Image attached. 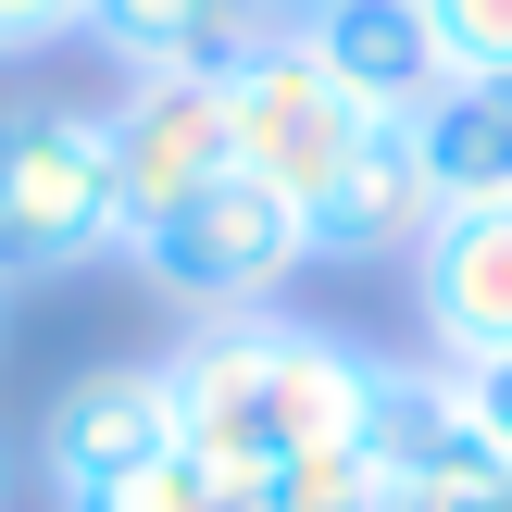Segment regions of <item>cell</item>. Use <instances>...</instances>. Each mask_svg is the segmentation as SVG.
Wrapping results in <instances>:
<instances>
[{"label": "cell", "mask_w": 512, "mask_h": 512, "mask_svg": "<svg viewBox=\"0 0 512 512\" xmlns=\"http://www.w3.org/2000/svg\"><path fill=\"white\" fill-rule=\"evenodd\" d=\"M288 38L313 50L350 88V113H375V125H413L425 100L450 88V50H438V25H425V0H313V13H288Z\"/></svg>", "instance_id": "ba28073f"}, {"label": "cell", "mask_w": 512, "mask_h": 512, "mask_svg": "<svg viewBox=\"0 0 512 512\" xmlns=\"http://www.w3.org/2000/svg\"><path fill=\"white\" fill-rule=\"evenodd\" d=\"M450 75H512V0H425Z\"/></svg>", "instance_id": "9a60e30c"}, {"label": "cell", "mask_w": 512, "mask_h": 512, "mask_svg": "<svg viewBox=\"0 0 512 512\" xmlns=\"http://www.w3.org/2000/svg\"><path fill=\"white\" fill-rule=\"evenodd\" d=\"M0 300H13V288H0Z\"/></svg>", "instance_id": "44dd1931"}, {"label": "cell", "mask_w": 512, "mask_h": 512, "mask_svg": "<svg viewBox=\"0 0 512 512\" xmlns=\"http://www.w3.org/2000/svg\"><path fill=\"white\" fill-rule=\"evenodd\" d=\"M225 500H238V488H213L188 450H150L138 475H113V488H88V500H63V512H225Z\"/></svg>", "instance_id": "5bb4252c"}, {"label": "cell", "mask_w": 512, "mask_h": 512, "mask_svg": "<svg viewBox=\"0 0 512 512\" xmlns=\"http://www.w3.org/2000/svg\"><path fill=\"white\" fill-rule=\"evenodd\" d=\"M288 13H313V0H275V25H288Z\"/></svg>", "instance_id": "ffe728a7"}, {"label": "cell", "mask_w": 512, "mask_h": 512, "mask_svg": "<svg viewBox=\"0 0 512 512\" xmlns=\"http://www.w3.org/2000/svg\"><path fill=\"white\" fill-rule=\"evenodd\" d=\"M375 512H425V500H400V488H388V500H375Z\"/></svg>", "instance_id": "d6986e66"}, {"label": "cell", "mask_w": 512, "mask_h": 512, "mask_svg": "<svg viewBox=\"0 0 512 512\" xmlns=\"http://www.w3.org/2000/svg\"><path fill=\"white\" fill-rule=\"evenodd\" d=\"M125 263L188 325H250V313H288V288L313 275V225H300L263 175H213V188L175 200L163 225H138Z\"/></svg>", "instance_id": "3957f363"}, {"label": "cell", "mask_w": 512, "mask_h": 512, "mask_svg": "<svg viewBox=\"0 0 512 512\" xmlns=\"http://www.w3.org/2000/svg\"><path fill=\"white\" fill-rule=\"evenodd\" d=\"M463 400H475V425H488L500 463H512V363H475V375H463Z\"/></svg>", "instance_id": "e0dca14e"}, {"label": "cell", "mask_w": 512, "mask_h": 512, "mask_svg": "<svg viewBox=\"0 0 512 512\" xmlns=\"http://www.w3.org/2000/svg\"><path fill=\"white\" fill-rule=\"evenodd\" d=\"M413 150H425V175H438V213L512 200V75H450L413 113Z\"/></svg>", "instance_id": "7c38bea8"}, {"label": "cell", "mask_w": 512, "mask_h": 512, "mask_svg": "<svg viewBox=\"0 0 512 512\" xmlns=\"http://www.w3.org/2000/svg\"><path fill=\"white\" fill-rule=\"evenodd\" d=\"M363 450H375V475H388L400 500H425V512H463V500H488L500 475H512L500 438L475 425V400H463V375H450V363H388V375H375Z\"/></svg>", "instance_id": "8992f818"}, {"label": "cell", "mask_w": 512, "mask_h": 512, "mask_svg": "<svg viewBox=\"0 0 512 512\" xmlns=\"http://www.w3.org/2000/svg\"><path fill=\"white\" fill-rule=\"evenodd\" d=\"M100 125H113L125 238L163 225L175 200H200L213 175H238V150H225V75H125V88L100 100Z\"/></svg>", "instance_id": "5b68a950"}, {"label": "cell", "mask_w": 512, "mask_h": 512, "mask_svg": "<svg viewBox=\"0 0 512 512\" xmlns=\"http://www.w3.org/2000/svg\"><path fill=\"white\" fill-rule=\"evenodd\" d=\"M250 500L263 512H375L388 475H375V450H300V463H275Z\"/></svg>", "instance_id": "4fadbf2b"}, {"label": "cell", "mask_w": 512, "mask_h": 512, "mask_svg": "<svg viewBox=\"0 0 512 512\" xmlns=\"http://www.w3.org/2000/svg\"><path fill=\"white\" fill-rule=\"evenodd\" d=\"M413 313H425V350H438L450 375L512 363V200H463V213L425 225Z\"/></svg>", "instance_id": "52a82bcc"}, {"label": "cell", "mask_w": 512, "mask_h": 512, "mask_svg": "<svg viewBox=\"0 0 512 512\" xmlns=\"http://www.w3.org/2000/svg\"><path fill=\"white\" fill-rule=\"evenodd\" d=\"M275 38V0H88V50L113 75H225Z\"/></svg>", "instance_id": "8fae6325"}, {"label": "cell", "mask_w": 512, "mask_h": 512, "mask_svg": "<svg viewBox=\"0 0 512 512\" xmlns=\"http://www.w3.org/2000/svg\"><path fill=\"white\" fill-rule=\"evenodd\" d=\"M463 512H512V475H500V488H488V500H463Z\"/></svg>", "instance_id": "ac0fdd59"}, {"label": "cell", "mask_w": 512, "mask_h": 512, "mask_svg": "<svg viewBox=\"0 0 512 512\" xmlns=\"http://www.w3.org/2000/svg\"><path fill=\"white\" fill-rule=\"evenodd\" d=\"M150 450H175L163 363H100V375H75V388L50 400V425H38V475H50V500L113 488V475H138Z\"/></svg>", "instance_id": "9c48e42d"}, {"label": "cell", "mask_w": 512, "mask_h": 512, "mask_svg": "<svg viewBox=\"0 0 512 512\" xmlns=\"http://www.w3.org/2000/svg\"><path fill=\"white\" fill-rule=\"evenodd\" d=\"M125 250L113 125L88 100H0V288Z\"/></svg>", "instance_id": "7a4b0ae2"}, {"label": "cell", "mask_w": 512, "mask_h": 512, "mask_svg": "<svg viewBox=\"0 0 512 512\" xmlns=\"http://www.w3.org/2000/svg\"><path fill=\"white\" fill-rule=\"evenodd\" d=\"M363 138H375V113H350V88L288 38V25L225 63V150H238V175H263L300 225H313V200L350 175Z\"/></svg>", "instance_id": "277c9868"}, {"label": "cell", "mask_w": 512, "mask_h": 512, "mask_svg": "<svg viewBox=\"0 0 512 512\" xmlns=\"http://www.w3.org/2000/svg\"><path fill=\"white\" fill-rule=\"evenodd\" d=\"M375 375H388V350L338 338V325H300V313L188 325V350H163L175 450H188L213 488H263L300 450H363Z\"/></svg>", "instance_id": "6da1fadb"}, {"label": "cell", "mask_w": 512, "mask_h": 512, "mask_svg": "<svg viewBox=\"0 0 512 512\" xmlns=\"http://www.w3.org/2000/svg\"><path fill=\"white\" fill-rule=\"evenodd\" d=\"M63 38H88V0H0V63H38Z\"/></svg>", "instance_id": "2e32d148"}, {"label": "cell", "mask_w": 512, "mask_h": 512, "mask_svg": "<svg viewBox=\"0 0 512 512\" xmlns=\"http://www.w3.org/2000/svg\"><path fill=\"white\" fill-rule=\"evenodd\" d=\"M425 225H438V175H425L413 125H375L350 175L313 200V263H413Z\"/></svg>", "instance_id": "30bf717a"}]
</instances>
